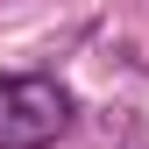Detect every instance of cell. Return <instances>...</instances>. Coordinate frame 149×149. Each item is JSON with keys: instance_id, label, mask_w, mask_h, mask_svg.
<instances>
[{"instance_id": "obj_1", "label": "cell", "mask_w": 149, "mask_h": 149, "mask_svg": "<svg viewBox=\"0 0 149 149\" xmlns=\"http://www.w3.org/2000/svg\"><path fill=\"white\" fill-rule=\"evenodd\" d=\"M71 128V92L43 71H7L0 78V149H50Z\"/></svg>"}]
</instances>
